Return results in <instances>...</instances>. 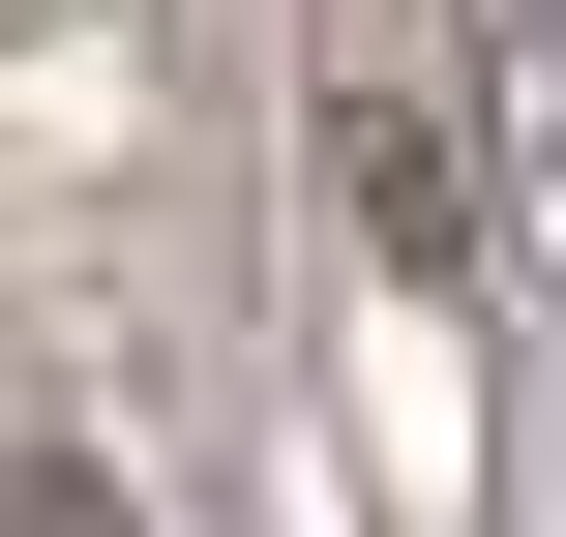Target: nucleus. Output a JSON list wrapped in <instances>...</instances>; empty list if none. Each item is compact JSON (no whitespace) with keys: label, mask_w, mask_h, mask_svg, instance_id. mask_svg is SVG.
<instances>
[{"label":"nucleus","mask_w":566,"mask_h":537,"mask_svg":"<svg viewBox=\"0 0 566 537\" xmlns=\"http://www.w3.org/2000/svg\"><path fill=\"white\" fill-rule=\"evenodd\" d=\"M0 537H149V508H119L90 448H0Z\"/></svg>","instance_id":"f257e3e1"}]
</instances>
